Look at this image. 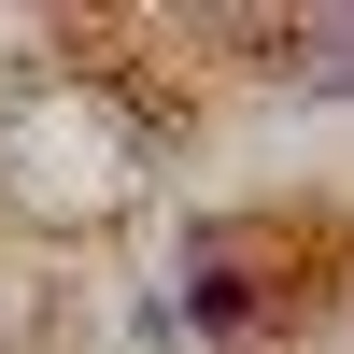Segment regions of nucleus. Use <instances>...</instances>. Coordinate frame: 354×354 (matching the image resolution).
I'll list each match as a JSON object with an SVG mask.
<instances>
[{"instance_id":"f257e3e1","label":"nucleus","mask_w":354,"mask_h":354,"mask_svg":"<svg viewBox=\"0 0 354 354\" xmlns=\"http://www.w3.org/2000/svg\"><path fill=\"white\" fill-rule=\"evenodd\" d=\"M283 57H312V85H354V15H326V28H283Z\"/></svg>"}]
</instances>
